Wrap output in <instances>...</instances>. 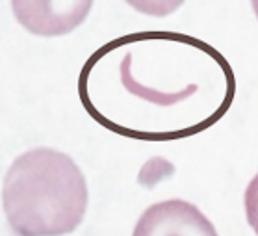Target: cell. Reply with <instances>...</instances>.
I'll use <instances>...</instances> for the list:
<instances>
[{"label":"cell","mask_w":258,"mask_h":236,"mask_svg":"<svg viewBox=\"0 0 258 236\" xmlns=\"http://www.w3.org/2000/svg\"><path fill=\"white\" fill-rule=\"evenodd\" d=\"M88 183L69 154L32 149L15 158L2 186L8 223L17 236H61L82 223Z\"/></svg>","instance_id":"obj_1"},{"label":"cell","mask_w":258,"mask_h":236,"mask_svg":"<svg viewBox=\"0 0 258 236\" xmlns=\"http://www.w3.org/2000/svg\"><path fill=\"white\" fill-rule=\"evenodd\" d=\"M93 0H12L13 13L35 36H65L77 30L91 12Z\"/></svg>","instance_id":"obj_2"},{"label":"cell","mask_w":258,"mask_h":236,"mask_svg":"<svg viewBox=\"0 0 258 236\" xmlns=\"http://www.w3.org/2000/svg\"><path fill=\"white\" fill-rule=\"evenodd\" d=\"M132 236H217V230L195 205L169 199L147 208Z\"/></svg>","instance_id":"obj_3"},{"label":"cell","mask_w":258,"mask_h":236,"mask_svg":"<svg viewBox=\"0 0 258 236\" xmlns=\"http://www.w3.org/2000/svg\"><path fill=\"white\" fill-rule=\"evenodd\" d=\"M136 12L151 17H165L175 13L184 4V0H124Z\"/></svg>","instance_id":"obj_4"},{"label":"cell","mask_w":258,"mask_h":236,"mask_svg":"<svg viewBox=\"0 0 258 236\" xmlns=\"http://www.w3.org/2000/svg\"><path fill=\"white\" fill-rule=\"evenodd\" d=\"M243 205H245L247 223L251 225V229L258 236V173L247 186L245 195H243Z\"/></svg>","instance_id":"obj_5"},{"label":"cell","mask_w":258,"mask_h":236,"mask_svg":"<svg viewBox=\"0 0 258 236\" xmlns=\"http://www.w3.org/2000/svg\"><path fill=\"white\" fill-rule=\"evenodd\" d=\"M251 4H252V10H254V15L258 19V0H251Z\"/></svg>","instance_id":"obj_6"}]
</instances>
